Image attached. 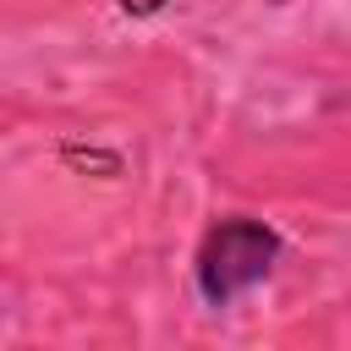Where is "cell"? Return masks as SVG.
Masks as SVG:
<instances>
[{"label": "cell", "mask_w": 351, "mask_h": 351, "mask_svg": "<svg viewBox=\"0 0 351 351\" xmlns=\"http://www.w3.org/2000/svg\"><path fill=\"white\" fill-rule=\"evenodd\" d=\"M285 258V236L280 225H269L263 214H225L214 219L203 236H197V252H192V291L203 307L225 313L236 307L241 296H252L258 285L274 280Z\"/></svg>", "instance_id": "cell-1"}, {"label": "cell", "mask_w": 351, "mask_h": 351, "mask_svg": "<svg viewBox=\"0 0 351 351\" xmlns=\"http://www.w3.org/2000/svg\"><path fill=\"white\" fill-rule=\"evenodd\" d=\"M115 5H121L126 16H159V11L170 5V0H115Z\"/></svg>", "instance_id": "cell-2"}]
</instances>
